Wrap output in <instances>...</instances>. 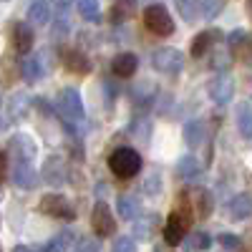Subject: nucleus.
I'll return each mask as SVG.
<instances>
[{
	"instance_id": "obj_2",
	"label": "nucleus",
	"mask_w": 252,
	"mask_h": 252,
	"mask_svg": "<svg viewBox=\"0 0 252 252\" xmlns=\"http://www.w3.org/2000/svg\"><path fill=\"white\" fill-rule=\"evenodd\" d=\"M144 26L157 35H172L174 33V20H172L169 10H166L161 3H154V5L144 8Z\"/></svg>"
},
{
	"instance_id": "obj_36",
	"label": "nucleus",
	"mask_w": 252,
	"mask_h": 252,
	"mask_svg": "<svg viewBox=\"0 0 252 252\" xmlns=\"http://www.w3.org/2000/svg\"><path fill=\"white\" fill-rule=\"evenodd\" d=\"M217 242H220V245H222L224 250H237L242 240H240L237 235H229V232H222V235L217 237Z\"/></svg>"
},
{
	"instance_id": "obj_6",
	"label": "nucleus",
	"mask_w": 252,
	"mask_h": 252,
	"mask_svg": "<svg viewBox=\"0 0 252 252\" xmlns=\"http://www.w3.org/2000/svg\"><path fill=\"white\" fill-rule=\"evenodd\" d=\"M10 179H13V184L20 187V189H35V187L40 184V174H35V169L31 166V161L18 159V157H15V161L10 164Z\"/></svg>"
},
{
	"instance_id": "obj_14",
	"label": "nucleus",
	"mask_w": 252,
	"mask_h": 252,
	"mask_svg": "<svg viewBox=\"0 0 252 252\" xmlns=\"http://www.w3.org/2000/svg\"><path fill=\"white\" fill-rule=\"evenodd\" d=\"M10 40H13V48L18 53H28L33 48V40H35L33 28L28 23H15L13 31H10Z\"/></svg>"
},
{
	"instance_id": "obj_42",
	"label": "nucleus",
	"mask_w": 252,
	"mask_h": 252,
	"mask_svg": "<svg viewBox=\"0 0 252 252\" xmlns=\"http://www.w3.org/2000/svg\"><path fill=\"white\" fill-rule=\"evenodd\" d=\"M13 252H35V250H33V247H26V245H20V247H15Z\"/></svg>"
},
{
	"instance_id": "obj_19",
	"label": "nucleus",
	"mask_w": 252,
	"mask_h": 252,
	"mask_svg": "<svg viewBox=\"0 0 252 252\" xmlns=\"http://www.w3.org/2000/svg\"><path fill=\"white\" fill-rule=\"evenodd\" d=\"M157 83L154 81H136V86H134V101L139 103V106H149L152 101H157Z\"/></svg>"
},
{
	"instance_id": "obj_41",
	"label": "nucleus",
	"mask_w": 252,
	"mask_h": 252,
	"mask_svg": "<svg viewBox=\"0 0 252 252\" xmlns=\"http://www.w3.org/2000/svg\"><path fill=\"white\" fill-rule=\"evenodd\" d=\"M5 169H8V157H5V152H0V179L5 177Z\"/></svg>"
},
{
	"instance_id": "obj_23",
	"label": "nucleus",
	"mask_w": 252,
	"mask_h": 252,
	"mask_svg": "<svg viewBox=\"0 0 252 252\" xmlns=\"http://www.w3.org/2000/svg\"><path fill=\"white\" fill-rule=\"evenodd\" d=\"M229 215L235 220H247L252 217V197L250 194H237L229 202Z\"/></svg>"
},
{
	"instance_id": "obj_16",
	"label": "nucleus",
	"mask_w": 252,
	"mask_h": 252,
	"mask_svg": "<svg viewBox=\"0 0 252 252\" xmlns=\"http://www.w3.org/2000/svg\"><path fill=\"white\" fill-rule=\"evenodd\" d=\"M184 197L194 199L189 204H192V212L197 217H209V212H212V194H209L207 189H192V192H184Z\"/></svg>"
},
{
	"instance_id": "obj_20",
	"label": "nucleus",
	"mask_w": 252,
	"mask_h": 252,
	"mask_svg": "<svg viewBox=\"0 0 252 252\" xmlns=\"http://www.w3.org/2000/svg\"><path fill=\"white\" fill-rule=\"evenodd\" d=\"M204 139H207V126H204V121L192 119V121L184 124V141H187L189 146H199Z\"/></svg>"
},
{
	"instance_id": "obj_11",
	"label": "nucleus",
	"mask_w": 252,
	"mask_h": 252,
	"mask_svg": "<svg viewBox=\"0 0 252 252\" xmlns=\"http://www.w3.org/2000/svg\"><path fill=\"white\" fill-rule=\"evenodd\" d=\"M46 56H48V51L35 53V56H31V58L23 61V78H26L28 83H35V81H40V78L48 73V61H46Z\"/></svg>"
},
{
	"instance_id": "obj_27",
	"label": "nucleus",
	"mask_w": 252,
	"mask_h": 252,
	"mask_svg": "<svg viewBox=\"0 0 252 252\" xmlns=\"http://www.w3.org/2000/svg\"><path fill=\"white\" fill-rule=\"evenodd\" d=\"M237 129L245 139H252V106L250 103H240L237 109Z\"/></svg>"
},
{
	"instance_id": "obj_10",
	"label": "nucleus",
	"mask_w": 252,
	"mask_h": 252,
	"mask_svg": "<svg viewBox=\"0 0 252 252\" xmlns=\"http://www.w3.org/2000/svg\"><path fill=\"white\" fill-rule=\"evenodd\" d=\"M227 43L229 48L235 51V58L242 63H252V38L245 31H232L227 35Z\"/></svg>"
},
{
	"instance_id": "obj_15",
	"label": "nucleus",
	"mask_w": 252,
	"mask_h": 252,
	"mask_svg": "<svg viewBox=\"0 0 252 252\" xmlns=\"http://www.w3.org/2000/svg\"><path fill=\"white\" fill-rule=\"evenodd\" d=\"M10 149L15 152L18 159H26V161H33L35 154H38V146H35V141L28 134H15L10 139Z\"/></svg>"
},
{
	"instance_id": "obj_25",
	"label": "nucleus",
	"mask_w": 252,
	"mask_h": 252,
	"mask_svg": "<svg viewBox=\"0 0 252 252\" xmlns=\"http://www.w3.org/2000/svg\"><path fill=\"white\" fill-rule=\"evenodd\" d=\"M199 169H202V164H199V159L192 157V154H187V157H182V159L177 161V174H179L182 179H194V177L199 174Z\"/></svg>"
},
{
	"instance_id": "obj_44",
	"label": "nucleus",
	"mask_w": 252,
	"mask_h": 252,
	"mask_svg": "<svg viewBox=\"0 0 252 252\" xmlns=\"http://www.w3.org/2000/svg\"><path fill=\"white\" fill-rule=\"evenodd\" d=\"M0 252H3V247H0Z\"/></svg>"
},
{
	"instance_id": "obj_38",
	"label": "nucleus",
	"mask_w": 252,
	"mask_h": 252,
	"mask_svg": "<svg viewBox=\"0 0 252 252\" xmlns=\"http://www.w3.org/2000/svg\"><path fill=\"white\" fill-rule=\"evenodd\" d=\"M66 33H68V20H66V18H58L56 26H53V31H51V35H53L56 40H61V38H66Z\"/></svg>"
},
{
	"instance_id": "obj_24",
	"label": "nucleus",
	"mask_w": 252,
	"mask_h": 252,
	"mask_svg": "<svg viewBox=\"0 0 252 252\" xmlns=\"http://www.w3.org/2000/svg\"><path fill=\"white\" fill-rule=\"evenodd\" d=\"M31 109V98L26 94H15L8 98V119H23Z\"/></svg>"
},
{
	"instance_id": "obj_21",
	"label": "nucleus",
	"mask_w": 252,
	"mask_h": 252,
	"mask_svg": "<svg viewBox=\"0 0 252 252\" xmlns=\"http://www.w3.org/2000/svg\"><path fill=\"white\" fill-rule=\"evenodd\" d=\"M63 63H66V68L71 73H89L91 71V61L86 58V53H81V51H66Z\"/></svg>"
},
{
	"instance_id": "obj_18",
	"label": "nucleus",
	"mask_w": 252,
	"mask_h": 252,
	"mask_svg": "<svg viewBox=\"0 0 252 252\" xmlns=\"http://www.w3.org/2000/svg\"><path fill=\"white\" fill-rule=\"evenodd\" d=\"M220 38H222V33H220V31H204V33H199V35L192 40V56H194V58L207 56V51L212 48Z\"/></svg>"
},
{
	"instance_id": "obj_7",
	"label": "nucleus",
	"mask_w": 252,
	"mask_h": 252,
	"mask_svg": "<svg viewBox=\"0 0 252 252\" xmlns=\"http://www.w3.org/2000/svg\"><path fill=\"white\" fill-rule=\"evenodd\" d=\"M91 227L98 237H111L116 232V220L106 202H96L94 212H91Z\"/></svg>"
},
{
	"instance_id": "obj_29",
	"label": "nucleus",
	"mask_w": 252,
	"mask_h": 252,
	"mask_svg": "<svg viewBox=\"0 0 252 252\" xmlns=\"http://www.w3.org/2000/svg\"><path fill=\"white\" fill-rule=\"evenodd\" d=\"M177 10L187 23H194L197 15H199V3L197 0H177Z\"/></svg>"
},
{
	"instance_id": "obj_5",
	"label": "nucleus",
	"mask_w": 252,
	"mask_h": 252,
	"mask_svg": "<svg viewBox=\"0 0 252 252\" xmlns=\"http://www.w3.org/2000/svg\"><path fill=\"white\" fill-rule=\"evenodd\" d=\"M58 111L63 121H83V101L76 89H63L58 96Z\"/></svg>"
},
{
	"instance_id": "obj_34",
	"label": "nucleus",
	"mask_w": 252,
	"mask_h": 252,
	"mask_svg": "<svg viewBox=\"0 0 252 252\" xmlns=\"http://www.w3.org/2000/svg\"><path fill=\"white\" fill-rule=\"evenodd\" d=\"M131 134L136 136V139H149V121L146 119H136L134 124H131Z\"/></svg>"
},
{
	"instance_id": "obj_3",
	"label": "nucleus",
	"mask_w": 252,
	"mask_h": 252,
	"mask_svg": "<svg viewBox=\"0 0 252 252\" xmlns=\"http://www.w3.org/2000/svg\"><path fill=\"white\" fill-rule=\"evenodd\" d=\"M152 66H154L159 73L174 76V73H179L182 66H184V56H182L177 48H172V46H164V48H157V51L152 53Z\"/></svg>"
},
{
	"instance_id": "obj_40",
	"label": "nucleus",
	"mask_w": 252,
	"mask_h": 252,
	"mask_svg": "<svg viewBox=\"0 0 252 252\" xmlns=\"http://www.w3.org/2000/svg\"><path fill=\"white\" fill-rule=\"evenodd\" d=\"M229 66V56L227 53H217L212 61V68H227Z\"/></svg>"
},
{
	"instance_id": "obj_30",
	"label": "nucleus",
	"mask_w": 252,
	"mask_h": 252,
	"mask_svg": "<svg viewBox=\"0 0 252 252\" xmlns=\"http://www.w3.org/2000/svg\"><path fill=\"white\" fill-rule=\"evenodd\" d=\"M209 245H212V240L207 232H194L187 237V252H204L209 250Z\"/></svg>"
},
{
	"instance_id": "obj_1",
	"label": "nucleus",
	"mask_w": 252,
	"mask_h": 252,
	"mask_svg": "<svg viewBox=\"0 0 252 252\" xmlns=\"http://www.w3.org/2000/svg\"><path fill=\"white\" fill-rule=\"evenodd\" d=\"M109 169L116 177H121V179H131V177H136L141 172V157L134 149H129V146H121V149L111 152Z\"/></svg>"
},
{
	"instance_id": "obj_31",
	"label": "nucleus",
	"mask_w": 252,
	"mask_h": 252,
	"mask_svg": "<svg viewBox=\"0 0 252 252\" xmlns=\"http://www.w3.org/2000/svg\"><path fill=\"white\" fill-rule=\"evenodd\" d=\"M76 8H78V13L83 15V20H89V23H96L98 15H101V8H98L96 0H78Z\"/></svg>"
},
{
	"instance_id": "obj_8",
	"label": "nucleus",
	"mask_w": 252,
	"mask_h": 252,
	"mask_svg": "<svg viewBox=\"0 0 252 252\" xmlns=\"http://www.w3.org/2000/svg\"><path fill=\"white\" fill-rule=\"evenodd\" d=\"M209 98H212L215 103H229L235 96V78L232 76H227V73H220L215 76L212 81H209Z\"/></svg>"
},
{
	"instance_id": "obj_32",
	"label": "nucleus",
	"mask_w": 252,
	"mask_h": 252,
	"mask_svg": "<svg viewBox=\"0 0 252 252\" xmlns=\"http://www.w3.org/2000/svg\"><path fill=\"white\" fill-rule=\"evenodd\" d=\"M222 8H224L222 0H202L199 3V15L204 20H212V18H217L222 13Z\"/></svg>"
},
{
	"instance_id": "obj_28",
	"label": "nucleus",
	"mask_w": 252,
	"mask_h": 252,
	"mask_svg": "<svg viewBox=\"0 0 252 252\" xmlns=\"http://www.w3.org/2000/svg\"><path fill=\"white\" fill-rule=\"evenodd\" d=\"M71 240H73V232H71V229H63L61 235L51 237L43 245V250H40V252H66V247L71 245Z\"/></svg>"
},
{
	"instance_id": "obj_17",
	"label": "nucleus",
	"mask_w": 252,
	"mask_h": 252,
	"mask_svg": "<svg viewBox=\"0 0 252 252\" xmlns=\"http://www.w3.org/2000/svg\"><path fill=\"white\" fill-rule=\"evenodd\" d=\"M136 68H139V58H136L134 53H119V56L111 61V71H114L116 76H121V78L134 76Z\"/></svg>"
},
{
	"instance_id": "obj_39",
	"label": "nucleus",
	"mask_w": 252,
	"mask_h": 252,
	"mask_svg": "<svg viewBox=\"0 0 252 252\" xmlns=\"http://www.w3.org/2000/svg\"><path fill=\"white\" fill-rule=\"evenodd\" d=\"M126 13H129V5H114L111 8V20L114 23H121V20L126 18Z\"/></svg>"
},
{
	"instance_id": "obj_33",
	"label": "nucleus",
	"mask_w": 252,
	"mask_h": 252,
	"mask_svg": "<svg viewBox=\"0 0 252 252\" xmlns=\"http://www.w3.org/2000/svg\"><path fill=\"white\" fill-rule=\"evenodd\" d=\"M144 192L149 194V197H157V194L161 192V177H159V174L146 177V182H144Z\"/></svg>"
},
{
	"instance_id": "obj_9",
	"label": "nucleus",
	"mask_w": 252,
	"mask_h": 252,
	"mask_svg": "<svg viewBox=\"0 0 252 252\" xmlns=\"http://www.w3.org/2000/svg\"><path fill=\"white\" fill-rule=\"evenodd\" d=\"M187 227H189V220H184L177 209H174V212L169 215V220H166V224H164V242H166V245H179V242H184Z\"/></svg>"
},
{
	"instance_id": "obj_43",
	"label": "nucleus",
	"mask_w": 252,
	"mask_h": 252,
	"mask_svg": "<svg viewBox=\"0 0 252 252\" xmlns=\"http://www.w3.org/2000/svg\"><path fill=\"white\" fill-rule=\"evenodd\" d=\"M0 199H3V192H0Z\"/></svg>"
},
{
	"instance_id": "obj_35",
	"label": "nucleus",
	"mask_w": 252,
	"mask_h": 252,
	"mask_svg": "<svg viewBox=\"0 0 252 252\" xmlns=\"http://www.w3.org/2000/svg\"><path fill=\"white\" fill-rule=\"evenodd\" d=\"M111 252H136V242L131 237H116Z\"/></svg>"
},
{
	"instance_id": "obj_4",
	"label": "nucleus",
	"mask_w": 252,
	"mask_h": 252,
	"mask_svg": "<svg viewBox=\"0 0 252 252\" xmlns=\"http://www.w3.org/2000/svg\"><path fill=\"white\" fill-rule=\"evenodd\" d=\"M40 212L48 215V217H58V220H76V209L68 202V197L63 194H46L40 199Z\"/></svg>"
},
{
	"instance_id": "obj_22",
	"label": "nucleus",
	"mask_w": 252,
	"mask_h": 252,
	"mask_svg": "<svg viewBox=\"0 0 252 252\" xmlns=\"http://www.w3.org/2000/svg\"><path fill=\"white\" fill-rule=\"evenodd\" d=\"M51 20V5L43 3V0H33L28 5V26H46Z\"/></svg>"
},
{
	"instance_id": "obj_12",
	"label": "nucleus",
	"mask_w": 252,
	"mask_h": 252,
	"mask_svg": "<svg viewBox=\"0 0 252 252\" xmlns=\"http://www.w3.org/2000/svg\"><path fill=\"white\" fill-rule=\"evenodd\" d=\"M40 179L51 187H61L66 184V164H63L58 157H51L43 161V169H40Z\"/></svg>"
},
{
	"instance_id": "obj_13",
	"label": "nucleus",
	"mask_w": 252,
	"mask_h": 252,
	"mask_svg": "<svg viewBox=\"0 0 252 252\" xmlns=\"http://www.w3.org/2000/svg\"><path fill=\"white\" fill-rule=\"evenodd\" d=\"M157 224H159V215H157V212H146V215H141V217L134 222V227H131V240H136V242L152 240Z\"/></svg>"
},
{
	"instance_id": "obj_26",
	"label": "nucleus",
	"mask_w": 252,
	"mask_h": 252,
	"mask_svg": "<svg viewBox=\"0 0 252 252\" xmlns=\"http://www.w3.org/2000/svg\"><path fill=\"white\" fill-rule=\"evenodd\" d=\"M116 209H119V217H121V220H134L136 212H139V202H136V197H131V194H121V197L116 199Z\"/></svg>"
},
{
	"instance_id": "obj_37",
	"label": "nucleus",
	"mask_w": 252,
	"mask_h": 252,
	"mask_svg": "<svg viewBox=\"0 0 252 252\" xmlns=\"http://www.w3.org/2000/svg\"><path fill=\"white\" fill-rule=\"evenodd\" d=\"M76 245H78V252H101V242L96 237H83Z\"/></svg>"
}]
</instances>
